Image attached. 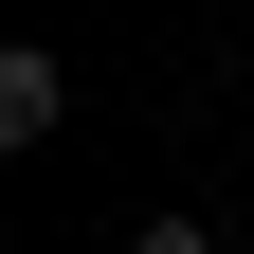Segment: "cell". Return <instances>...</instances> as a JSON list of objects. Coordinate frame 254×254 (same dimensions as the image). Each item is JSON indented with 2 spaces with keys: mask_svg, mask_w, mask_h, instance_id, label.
Instances as JSON below:
<instances>
[{
  "mask_svg": "<svg viewBox=\"0 0 254 254\" xmlns=\"http://www.w3.org/2000/svg\"><path fill=\"white\" fill-rule=\"evenodd\" d=\"M73 127V73H55V37H18L0 55V145H55Z\"/></svg>",
  "mask_w": 254,
  "mask_h": 254,
  "instance_id": "6da1fadb",
  "label": "cell"
},
{
  "mask_svg": "<svg viewBox=\"0 0 254 254\" xmlns=\"http://www.w3.org/2000/svg\"><path fill=\"white\" fill-rule=\"evenodd\" d=\"M127 254H218V218H145V236H127Z\"/></svg>",
  "mask_w": 254,
  "mask_h": 254,
  "instance_id": "7a4b0ae2",
  "label": "cell"
}]
</instances>
